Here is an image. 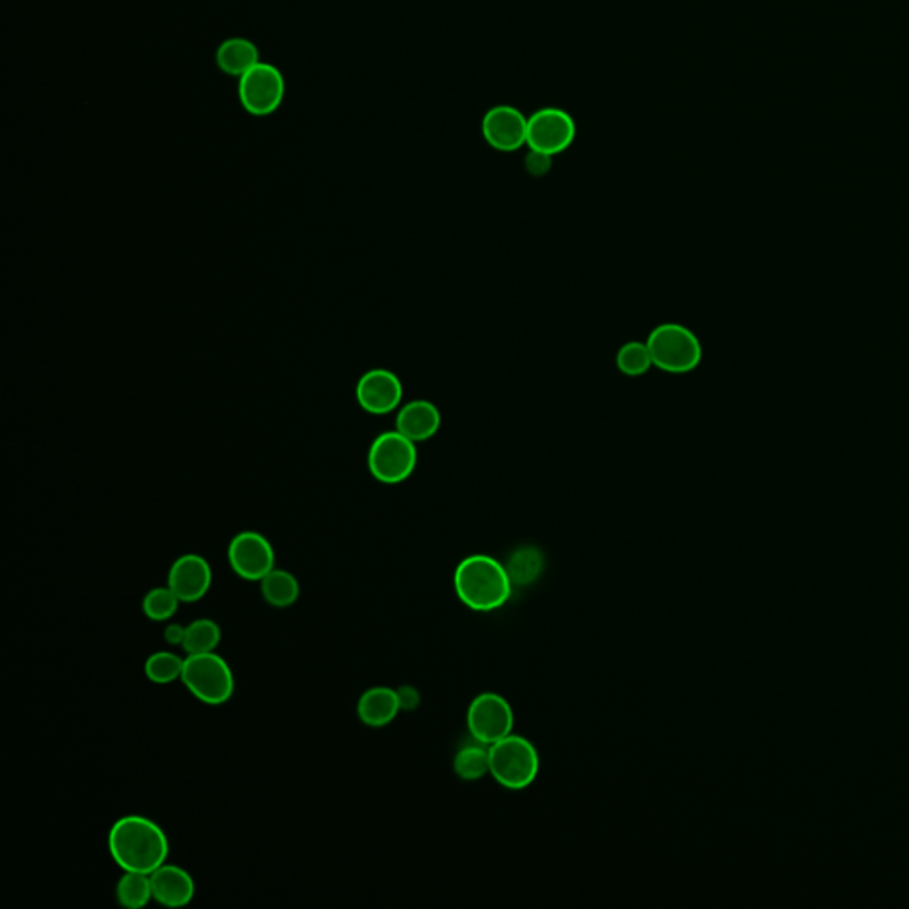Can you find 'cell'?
<instances>
[{"label":"cell","mask_w":909,"mask_h":909,"mask_svg":"<svg viewBox=\"0 0 909 909\" xmlns=\"http://www.w3.org/2000/svg\"><path fill=\"white\" fill-rule=\"evenodd\" d=\"M109 853L123 873L152 874L168 862L169 839L149 817L131 813L111 826Z\"/></svg>","instance_id":"1"},{"label":"cell","mask_w":909,"mask_h":909,"mask_svg":"<svg viewBox=\"0 0 909 909\" xmlns=\"http://www.w3.org/2000/svg\"><path fill=\"white\" fill-rule=\"evenodd\" d=\"M454 592L460 603L480 613L496 611L512 595L510 575L506 566L487 554H471L457 566Z\"/></svg>","instance_id":"2"},{"label":"cell","mask_w":909,"mask_h":909,"mask_svg":"<svg viewBox=\"0 0 909 909\" xmlns=\"http://www.w3.org/2000/svg\"><path fill=\"white\" fill-rule=\"evenodd\" d=\"M647 345L654 368L672 375H684L696 370L704 358L698 336L686 325L675 322H664L650 330Z\"/></svg>","instance_id":"3"},{"label":"cell","mask_w":909,"mask_h":909,"mask_svg":"<svg viewBox=\"0 0 909 909\" xmlns=\"http://www.w3.org/2000/svg\"><path fill=\"white\" fill-rule=\"evenodd\" d=\"M489 764L492 778L505 789H526L539 776L537 748L528 739L514 733L489 747Z\"/></svg>","instance_id":"4"},{"label":"cell","mask_w":909,"mask_h":909,"mask_svg":"<svg viewBox=\"0 0 909 909\" xmlns=\"http://www.w3.org/2000/svg\"><path fill=\"white\" fill-rule=\"evenodd\" d=\"M181 684L206 706H223L235 693L232 666L217 652L186 655Z\"/></svg>","instance_id":"5"},{"label":"cell","mask_w":909,"mask_h":909,"mask_svg":"<svg viewBox=\"0 0 909 909\" xmlns=\"http://www.w3.org/2000/svg\"><path fill=\"white\" fill-rule=\"evenodd\" d=\"M418 465L416 442L399 430L382 431L368 451V469L377 482L396 485L413 476Z\"/></svg>","instance_id":"6"},{"label":"cell","mask_w":909,"mask_h":909,"mask_svg":"<svg viewBox=\"0 0 909 909\" xmlns=\"http://www.w3.org/2000/svg\"><path fill=\"white\" fill-rule=\"evenodd\" d=\"M287 94V82L278 66L260 60L238 79V100L251 116L274 114Z\"/></svg>","instance_id":"7"},{"label":"cell","mask_w":909,"mask_h":909,"mask_svg":"<svg viewBox=\"0 0 909 909\" xmlns=\"http://www.w3.org/2000/svg\"><path fill=\"white\" fill-rule=\"evenodd\" d=\"M577 135L574 117L563 109L543 108L528 117V141L526 146L540 154H563L571 148Z\"/></svg>","instance_id":"8"},{"label":"cell","mask_w":909,"mask_h":909,"mask_svg":"<svg viewBox=\"0 0 909 909\" xmlns=\"http://www.w3.org/2000/svg\"><path fill=\"white\" fill-rule=\"evenodd\" d=\"M468 729L471 738L480 744L492 747L510 736L514 729V710L505 696L497 693H482L468 709Z\"/></svg>","instance_id":"9"},{"label":"cell","mask_w":909,"mask_h":909,"mask_svg":"<svg viewBox=\"0 0 909 909\" xmlns=\"http://www.w3.org/2000/svg\"><path fill=\"white\" fill-rule=\"evenodd\" d=\"M227 562L242 580L260 583L276 569V551L270 540L258 531H242L227 546Z\"/></svg>","instance_id":"10"},{"label":"cell","mask_w":909,"mask_h":909,"mask_svg":"<svg viewBox=\"0 0 909 909\" xmlns=\"http://www.w3.org/2000/svg\"><path fill=\"white\" fill-rule=\"evenodd\" d=\"M482 135L492 149L514 154L528 141V116L514 105H496L483 116Z\"/></svg>","instance_id":"11"},{"label":"cell","mask_w":909,"mask_h":909,"mask_svg":"<svg viewBox=\"0 0 909 909\" xmlns=\"http://www.w3.org/2000/svg\"><path fill=\"white\" fill-rule=\"evenodd\" d=\"M356 399L367 413L375 416L390 414L402 405L404 384L393 371L375 368L359 379Z\"/></svg>","instance_id":"12"},{"label":"cell","mask_w":909,"mask_h":909,"mask_svg":"<svg viewBox=\"0 0 909 909\" xmlns=\"http://www.w3.org/2000/svg\"><path fill=\"white\" fill-rule=\"evenodd\" d=\"M214 583V572L201 554H181L175 560L168 574V586L181 603H198L209 594Z\"/></svg>","instance_id":"13"},{"label":"cell","mask_w":909,"mask_h":909,"mask_svg":"<svg viewBox=\"0 0 909 909\" xmlns=\"http://www.w3.org/2000/svg\"><path fill=\"white\" fill-rule=\"evenodd\" d=\"M154 900L166 908H186L195 896L194 877L186 868L175 863H164L155 873L149 874Z\"/></svg>","instance_id":"14"},{"label":"cell","mask_w":909,"mask_h":909,"mask_svg":"<svg viewBox=\"0 0 909 909\" xmlns=\"http://www.w3.org/2000/svg\"><path fill=\"white\" fill-rule=\"evenodd\" d=\"M441 413L428 400H413L402 405L396 414V430L413 442H425L441 428Z\"/></svg>","instance_id":"15"},{"label":"cell","mask_w":909,"mask_h":909,"mask_svg":"<svg viewBox=\"0 0 909 909\" xmlns=\"http://www.w3.org/2000/svg\"><path fill=\"white\" fill-rule=\"evenodd\" d=\"M402 706L399 692L388 686L370 687L358 702V716L370 729H384L395 721Z\"/></svg>","instance_id":"16"},{"label":"cell","mask_w":909,"mask_h":909,"mask_svg":"<svg viewBox=\"0 0 909 909\" xmlns=\"http://www.w3.org/2000/svg\"><path fill=\"white\" fill-rule=\"evenodd\" d=\"M215 60L223 74L240 79L242 75H246L260 63V50L247 37H229L218 45Z\"/></svg>","instance_id":"17"},{"label":"cell","mask_w":909,"mask_h":909,"mask_svg":"<svg viewBox=\"0 0 909 909\" xmlns=\"http://www.w3.org/2000/svg\"><path fill=\"white\" fill-rule=\"evenodd\" d=\"M265 603L274 608H290L301 597V583L295 574L284 569H274L260 581Z\"/></svg>","instance_id":"18"},{"label":"cell","mask_w":909,"mask_h":909,"mask_svg":"<svg viewBox=\"0 0 909 909\" xmlns=\"http://www.w3.org/2000/svg\"><path fill=\"white\" fill-rule=\"evenodd\" d=\"M221 640H223V631L215 620L198 618L187 626L186 640L181 649L186 650L187 655L206 654V652H215Z\"/></svg>","instance_id":"19"},{"label":"cell","mask_w":909,"mask_h":909,"mask_svg":"<svg viewBox=\"0 0 909 909\" xmlns=\"http://www.w3.org/2000/svg\"><path fill=\"white\" fill-rule=\"evenodd\" d=\"M116 899L123 908L143 909L154 900L149 874L123 873L116 885Z\"/></svg>","instance_id":"20"},{"label":"cell","mask_w":909,"mask_h":909,"mask_svg":"<svg viewBox=\"0 0 909 909\" xmlns=\"http://www.w3.org/2000/svg\"><path fill=\"white\" fill-rule=\"evenodd\" d=\"M183 663H186V658L169 652V650H160V652H154L146 659L144 673H146L148 681L154 682L157 686H168L171 682L181 681Z\"/></svg>","instance_id":"21"},{"label":"cell","mask_w":909,"mask_h":909,"mask_svg":"<svg viewBox=\"0 0 909 909\" xmlns=\"http://www.w3.org/2000/svg\"><path fill=\"white\" fill-rule=\"evenodd\" d=\"M543 569L542 552L537 548H520L512 554L506 565L512 585L525 586L534 583Z\"/></svg>","instance_id":"22"},{"label":"cell","mask_w":909,"mask_h":909,"mask_svg":"<svg viewBox=\"0 0 909 909\" xmlns=\"http://www.w3.org/2000/svg\"><path fill=\"white\" fill-rule=\"evenodd\" d=\"M489 767V747L485 744H469L462 748L457 755H454L453 770L460 779L465 782H476L487 775Z\"/></svg>","instance_id":"23"},{"label":"cell","mask_w":909,"mask_h":909,"mask_svg":"<svg viewBox=\"0 0 909 909\" xmlns=\"http://www.w3.org/2000/svg\"><path fill=\"white\" fill-rule=\"evenodd\" d=\"M178 595L166 586L149 590L143 597V613L154 622H168L180 608Z\"/></svg>","instance_id":"24"},{"label":"cell","mask_w":909,"mask_h":909,"mask_svg":"<svg viewBox=\"0 0 909 909\" xmlns=\"http://www.w3.org/2000/svg\"><path fill=\"white\" fill-rule=\"evenodd\" d=\"M615 362H617L618 371L626 377L646 375L650 368H654L647 341L646 344L643 341H627L618 348Z\"/></svg>","instance_id":"25"},{"label":"cell","mask_w":909,"mask_h":909,"mask_svg":"<svg viewBox=\"0 0 909 909\" xmlns=\"http://www.w3.org/2000/svg\"><path fill=\"white\" fill-rule=\"evenodd\" d=\"M526 171L531 175V177H546L552 168V157L551 155L540 154V152H534V149H529V154L526 155L525 160Z\"/></svg>","instance_id":"26"},{"label":"cell","mask_w":909,"mask_h":909,"mask_svg":"<svg viewBox=\"0 0 909 909\" xmlns=\"http://www.w3.org/2000/svg\"><path fill=\"white\" fill-rule=\"evenodd\" d=\"M186 629L187 626L183 627L181 624H169L164 629V640H166L168 646L181 647L183 646V640H186Z\"/></svg>","instance_id":"27"},{"label":"cell","mask_w":909,"mask_h":909,"mask_svg":"<svg viewBox=\"0 0 909 909\" xmlns=\"http://www.w3.org/2000/svg\"><path fill=\"white\" fill-rule=\"evenodd\" d=\"M399 692L400 706L402 710H413L418 707L419 693L413 686H402L396 689Z\"/></svg>","instance_id":"28"}]
</instances>
